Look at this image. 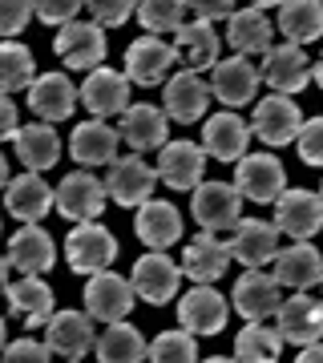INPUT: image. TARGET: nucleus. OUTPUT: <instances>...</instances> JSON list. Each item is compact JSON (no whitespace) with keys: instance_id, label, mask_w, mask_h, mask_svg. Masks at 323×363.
Listing matches in <instances>:
<instances>
[{"instance_id":"29","label":"nucleus","mask_w":323,"mask_h":363,"mask_svg":"<svg viewBox=\"0 0 323 363\" xmlns=\"http://www.w3.org/2000/svg\"><path fill=\"white\" fill-rule=\"evenodd\" d=\"M81 105V93L65 81V73H40L33 85H28V109L40 117V121H65Z\"/></svg>"},{"instance_id":"5","label":"nucleus","mask_w":323,"mask_h":363,"mask_svg":"<svg viewBox=\"0 0 323 363\" xmlns=\"http://www.w3.org/2000/svg\"><path fill=\"white\" fill-rule=\"evenodd\" d=\"M243 202L246 198L239 194V186L234 182H198L194 186V222L202 226V230H226L234 222L243 218Z\"/></svg>"},{"instance_id":"30","label":"nucleus","mask_w":323,"mask_h":363,"mask_svg":"<svg viewBox=\"0 0 323 363\" xmlns=\"http://www.w3.org/2000/svg\"><path fill=\"white\" fill-rule=\"evenodd\" d=\"M174 49L182 52V61H186V69H194V73H202V69H214L222 61V40L219 33H214V25L210 21H186V25L174 33Z\"/></svg>"},{"instance_id":"36","label":"nucleus","mask_w":323,"mask_h":363,"mask_svg":"<svg viewBox=\"0 0 323 363\" xmlns=\"http://www.w3.org/2000/svg\"><path fill=\"white\" fill-rule=\"evenodd\" d=\"M283 351V335L279 327H267L263 319H246V327L239 331L234 339V355L231 359H243V363H275Z\"/></svg>"},{"instance_id":"42","label":"nucleus","mask_w":323,"mask_h":363,"mask_svg":"<svg viewBox=\"0 0 323 363\" xmlns=\"http://www.w3.org/2000/svg\"><path fill=\"white\" fill-rule=\"evenodd\" d=\"M295 150H299V157H303L307 166L323 169V117L303 121V130H299V138H295Z\"/></svg>"},{"instance_id":"18","label":"nucleus","mask_w":323,"mask_h":363,"mask_svg":"<svg viewBox=\"0 0 323 363\" xmlns=\"http://www.w3.org/2000/svg\"><path fill=\"white\" fill-rule=\"evenodd\" d=\"M117 145H121V130L102 121V117H89L81 121L73 138H69V157L77 162L81 169H93V166H109L117 157Z\"/></svg>"},{"instance_id":"54","label":"nucleus","mask_w":323,"mask_h":363,"mask_svg":"<svg viewBox=\"0 0 323 363\" xmlns=\"http://www.w3.org/2000/svg\"><path fill=\"white\" fill-rule=\"evenodd\" d=\"M319 286H323V279H319Z\"/></svg>"},{"instance_id":"35","label":"nucleus","mask_w":323,"mask_h":363,"mask_svg":"<svg viewBox=\"0 0 323 363\" xmlns=\"http://www.w3.org/2000/svg\"><path fill=\"white\" fill-rule=\"evenodd\" d=\"M279 33L291 45H311L323 37V0H283L279 4Z\"/></svg>"},{"instance_id":"52","label":"nucleus","mask_w":323,"mask_h":363,"mask_svg":"<svg viewBox=\"0 0 323 363\" xmlns=\"http://www.w3.org/2000/svg\"><path fill=\"white\" fill-rule=\"evenodd\" d=\"M271 4H283V0H251V9H271Z\"/></svg>"},{"instance_id":"19","label":"nucleus","mask_w":323,"mask_h":363,"mask_svg":"<svg viewBox=\"0 0 323 363\" xmlns=\"http://www.w3.org/2000/svg\"><path fill=\"white\" fill-rule=\"evenodd\" d=\"M81 105L89 109L93 117H121L129 109V77L126 73H114V69H89V77L81 85Z\"/></svg>"},{"instance_id":"40","label":"nucleus","mask_w":323,"mask_h":363,"mask_svg":"<svg viewBox=\"0 0 323 363\" xmlns=\"http://www.w3.org/2000/svg\"><path fill=\"white\" fill-rule=\"evenodd\" d=\"M194 355H198V347H194V335L186 327L162 331V335L150 343V351H146V359H158V363H190Z\"/></svg>"},{"instance_id":"25","label":"nucleus","mask_w":323,"mask_h":363,"mask_svg":"<svg viewBox=\"0 0 323 363\" xmlns=\"http://www.w3.org/2000/svg\"><path fill=\"white\" fill-rule=\"evenodd\" d=\"M4 298H9V315H16L28 331L49 323V315H53V286L45 283L40 274H21L16 283L4 286Z\"/></svg>"},{"instance_id":"27","label":"nucleus","mask_w":323,"mask_h":363,"mask_svg":"<svg viewBox=\"0 0 323 363\" xmlns=\"http://www.w3.org/2000/svg\"><path fill=\"white\" fill-rule=\"evenodd\" d=\"M9 262H13V271H21V274H45V271H53V262H57V247H53L49 230H40L37 222H25V226L9 238Z\"/></svg>"},{"instance_id":"34","label":"nucleus","mask_w":323,"mask_h":363,"mask_svg":"<svg viewBox=\"0 0 323 363\" xmlns=\"http://www.w3.org/2000/svg\"><path fill=\"white\" fill-rule=\"evenodd\" d=\"M133 226H138V238L150 250H166L182 238V214L170 202H158V198L138 206V222Z\"/></svg>"},{"instance_id":"24","label":"nucleus","mask_w":323,"mask_h":363,"mask_svg":"<svg viewBox=\"0 0 323 363\" xmlns=\"http://www.w3.org/2000/svg\"><path fill=\"white\" fill-rule=\"evenodd\" d=\"M117 130H121V142L133 150V154H146V150H162L170 138V117L158 109V105H129L121 121H117Z\"/></svg>"},{"instance_id":"39","label":"nucleus","mask_w":323,"mask_h":363,"mask_svg":"<svg viewBox=\"0 0 323 363\" xmlns=\"http://www.w3.org/2000/svg\"><path fill=\"white\" fill-rule=\"evenodd\" d=\"M133 16L146 33H178L186 25V0H138Z\"/></svg>"},{"instance_id":"33","label":"nucleus","mask_w":323,"mask_h":363,"mask_svg":"<svg viewBox=\"0 0 323 363\" xmlns=\"http://www.w3.org/2000/svg\"><path fill=\"white\" fill-rule=\"evenodd\" d=\"M251 142V125L239 113H214L202 130V150L219 162H239Z\"/></svg>"},{"instance_id":"4","label":"nucleus","mask_w":323,"mask_h":363,"mask_svg":"<svg viewBox=\"0 0 323 363\" xmlns=\"http://www.w3.org/2000/svg\"><path fill=\"white\" fill-rule=\"evenodd\" d=\"M53 52L65 61V69H97L105 61V52H109V45H105V28L97 25V21H69V25H61V33L53 37Z\"/></svg>"},{"instance_id":"45","label":"nucleus","mask_w":323,"mask_h":363,"mask_svg":"<svg viewBox=\"0 0 323 363\" xmlns=\"http://www.w3.org/2000/svg\"><path fill=\"white\" fill-rule=\"evenodd\" d=\"M0 359H9V363H45L53 359V347L49 343H37V339H16V343H4V355Z\"/></svg>"},{"instance_id":"53","label":"nucleus","mask_w":323,"mask_h":363,"mask_svg":"<svg viewBox=\"0 0 323 363\" xmlns=\"http://www.w3.org/2000/svg\"><path fill=\"white\" fill-rule=\"evenodd\" d=\"M4 327H9V323H4V319H0V351H4Z\"/></svg>"},{"instance_id":"16","label":"nucleus","mask_w":323,"mask_h":363,"mask_svg":"<svg viewBox=\"0 0 323 363\" xmlns=\"http://www.w3.org/2000/svg\"><path fill=\"white\" fill-rule=\"evenodd\" d=\"M275 226L287 238H311L323 230V198L311 190H283L275 198Z\"/></svg>"},{"instance_id":"20","label":"nucleus","mask_w":323,"mask_h":363,"mask_svg":"<svg viewBox=\"0 0 323 363\" xmlns=\"http://www.w3.org/2000/svg\"><path fill=\"white\" fill-rule=\"evenodd\" d=\"M45 343L53 347V355H65V359L89 355V347L97 343L93 315L89 311H53L49 323H45Z\"/></svg>"},{"instance_id":"2","label":"nucleus","mask_w":323,"mask_h":363,"mask_svg":"<svg viewBox=\"0 0 323 363\" xmlns=\"http://www.w3.org/2000/svg\"><path fill=\"white\" fill-rule=\"evenodd\" d=\"M178 61H182V52L174 45H166L154 33H146V37H138L126 49V77L133 85H142V89H154V85L170 81V73H174Z\"/></svg>"},{"instance_id":"6","label":"nucleus","mask_w":323,"mask_h":363,"mask_svg":"<svg viewBox=\"0 0 323 363\" xmlns=\"http://www.w3.org/2000/svg\"><path fill=\"white\" fill-rule=\"evenodd\" d=\"M65 259H69V267L77 274L105 271V267L117 259V238L105 230V226H97V218L77 222V226L69 230V238H65Z\"/></svg>"},{"instance_id":"22","label":"nucleus","mask_w":323,"mask_h":363,"mask_svg":"<svg viewBox=\"0 0 323 363\" xmlns=\"http://www.w3.org/2000/svg\"><path fill=\"white\" fill-rule=\"evenodd\" d=\"M210 85L194 69H182V73H170L166 81V93H162V101H166V117H174V121H182V125H194L198 117L207 113L210 105Z\"/></svg>"},{"instance_id":"11","label":"nucleus","mask_w":323,"mask_h":363,"mask_svg":"<svg viewBox=\"0 0 323 363\" xmlns=\"http://www.w3.org/2000/svg\"><path fill=\"white\" fill-rule=\"evenodd\" d=\"M133 291L150 303V307H166L170 298L178 295L182 283V267L174 259H166V250H150L146 259L133 262V274H129Z\"/></svg>"},{"instance_id":"50","label":"nucleus","mask_w":323,"mask_h":363,"mask_svg":"<svg viewBox=\"0 0 323 363\" xmlns=\"http://www.w3.org/2000/svg\"><path fill=\"white\" fill-rule=\"evenodd\" d=\"M311 81L323 89V57H319V61H311Z\"/></svg>"},{"instance_id":"17","label":"nucleus","mask_w":323,"mask_h":363,"mask_svg":"<svg viewBox=\"0 0 323 363\" xmlns=\"http://www.w3.org/2000/svg\"><path fill=\"white\" fill-rule=\"evenodd\" d=\"M4 210L16 222H40L49 210H57V190L40 178L37 169H25L21 178L4 186Z\"/></svg>"},{"instance_id":"12","label":"nucleus","mask_w":323,"mask_h":363,"mask_svg":"<svg viewBox=\"0 0 323 363\" xmlns=\"http://www.w3.org/2000/svg\"><path fill=\"white\" fill-rule=\"evenodd\" d=\"M303 130V113L299 105L287 97V93H275V97H263L255 105V117H251V133H258V142L267 145H291Z\"/></svg>"},{"instance_id":"1","label":"nucleus","mask_w":323,"mask_h":363,"mask_svg":"<svg viewBox=\"0 0 323 363\" xmlns=\"http://www.w3.org/2000/svg\"><path fill=\"white\" fill-rule=\"evenodd\" d=\"M154 186H158V169L150 166L142 154H126V157H114V162H109L105 194H109V202H117V206L138 210L142 202H150Z\"/></svg>"},{"instance_id":"7","label":"nucleus","mask_w":323,"mask_h":363,"mask_svg":"<svg viewBox=\"0 0 323 363\" xmlns=\"http://www.w3.org/2000/svg\"><path fill=\"white\" fill-rule=\"evenodd\" d=\"M105 202V182H97L89 169H73V174H65L61 186H57V214L69 222H93L102 218Z\"/></svg>"},{"instance_id":"44","label":"nucleus","mask_w":323,"mask_h":363,"mask_svg":"<svg viewBox=\"0 0 323 363\" xmlns=\"http://www.w3.org/2000/svg\"><path fill=\"white\" fill-rule=\"evenodd\" d=\"M28 21H33V0H0V37L25 33Z\"/></svg>"},{"instance_id":"43","label":"nucleus","mask_w":323,"mask_h":363,"mask_svg":"<svg viewBox=\"0 0 323 363\" xmlns=\"http://www.w3.org/2000/svg\"><path fill=\"white\" fill-rule=\"evenodd\" d=\"M85 9V0H33V16L40 25H69Z\"/></svg>"},{"instance_id":"14","label":"nucleus","mask_w":323,"mask_h":363,"mask_svg":"<svg viewBox=\"0 0 323 363\" xmlns=\"http://www.w3.org/2000/svg\"><path fill=\"white\" fill-rule=\"evenodd\" d=\"M226 298L214 291L210 283H194V291L178 298V323L190 331V335H219L222 327H226Z\"/></svg>"},{"instance_id":"47","label":"nucleus","mask_w":323,"mask_h":363,"mask_svg":"<svg viewBox=\"0 0 323 363\" xmlns=\"http://www.w3.org/2000/svg\"><path fill=\"white\" fill-rule=\"evenodd\" d=\"M16 130H21V121H16V105H13L9 93H0V142L16 138Z\"/></svg>"},{"instance_id":"9","label":"nucleus","mask_w":323,"mask_h":363,"mask_svg":"<svg viewBox=\"0 0 323 363\" xmlns=\"http://www.w3.org/2000/svg\"><path fill=\"white\" fill-rule=\"evenodd\" d=\"M258 77L267 81L275 93H287V97L303 93L311 85V61H307V52H303V45H291V40L271 45V49L263 52Z\"/></svg>"},{"instance_id":"38","label":"nucleus","mask_w":323,"mask_h":363,"mask_svg":"<svg viewBox=\"0 0 323 363\" xmlns=\"http://www.w3.org/2000/svg\"><path fill=\"white\" fill-rule=\"evenodd\" d=\"M97 347V359L102 363H138V359H146V339H142V331L138 327H129V323H109L105 327V335L93 343Z\"/></svg>"},{"instance_id":"28","label":"nucleus","mask_w":323,"mask_h":363,"mask_svg":"<svg viewBox=\"0 0 323 363\" xmlns=\"http://www.w3.org/2000/svg\"><path fill=\"white\" fill-rule=\"evenodd\" d=\"M210 93H214L222 105H231V109H239V105H246V101H255V93H258V69L246 61L243 52H239V57H226V61H219V65H214Z\"/></svg>"},{"instance_id":"15","label":"nucleus","mask_w":323,"mask_h":363,"mask_svg":"<svg viewBox=\"0 0 323 363\" xmlns=\"http://www.w3.org/2000/svg\"><path fill=\"white\" fill-rule=\"evenodd\" d=\"M231 262H234L231 242H219L214 230L194 234L190 242H186V250H182V274L190 283H219Z\"/></svg>"},{"instance_id":"32","label":"nucleus","mask_w":323,"mask_h":363,"mask_svg":"<svg viewBox=\"0 0 323 363\" xmlns=\"http://www.w3.org/2000/svg\"><path fill=\"white\" fill-rule=\"evenodd\" d=\"M16 145V162H25V169H45L57 166V157H61V138L53 130V121H33V125H21L13 138Z\"/></svg>"},{"instance_id":"26","label":"nucleus","mask_w":323,"mask_h":363,"mask_svg":"<svg viewBox=\"0 0 323 363\" xmlns=\"http://www.w3.org/2000/svg\"><path fill=\"white\" fill-rule=\"evenodd\" d=\"M275 279L291 291H307L319 286L323 279V255L311 247L307 238H291V247H279L275 255Z\"/></svg>"},{"instance_id":"10","label":"nucleus","mask_w":323,"mask_h":363,"mask_svg":"<svg viewBox=\"0 0 323 363\" xmlns=\"http://www.w3.org/2000/svg\"><path fill=\"white\" fill-rule=\"evenodd\" d=\"M275 323H279L283 343H291V347H307V343L323 339V298H311L307 291H295L291 298L279 303Z\"/></svg>"},{"instance_id":"23","label":"nucleus","mask_w":323,"mask_h":363,"mask_svg":"<svg viewBox=\"0 0 323 363\" xmlns=\"http://www.w3.org/2000/svg\"><path fill=\"white\" fill-rule=\"evenodd\" d=\"M207 150L194 142H166L162 157H158V178L166 182L170 190H194L202 174H207Z\"/></svg>"},{"instance_id":"3","label":"nucleus","mask_w":323,"mask_h":363,"mask_svg":"<svg viewBox=\"0 0 323 363\" xmlns=\"http://www.w3.org/2000/svg\"><path fill=\"white\" fill-rule=\"evenodd\" d=\"M234 186L246 202L267 206L287 190V169L275 154H243L234 162Z\"/></svg>"},{"instance_id":"31","label":"nucleus","mask_w":323,"mask_h":363,"mask_svg":"<svg viewBox=\"0 0 323 363\" xmlns=\"http://www.w3.org/2000/svg\"><path fill=\"white\" fill-rule=\"evenodd\" d=\"M226 40L243 57H263L275 45V25L263 16V9H234L226 16Z\"/></svg>"},{"instance_id":"48","label":"nucleus","mask_w":323,"mask_h":363,"mask_svg":"<svg viewBox=\"0 0 323 363\" xmlns=\"http://www.w3.org/2000/svg\"><path fill=\"white\" fill-rule=\"evenodd\" d=\"M295 359L299 363H323V339H315V343H307V347H299Z\"/></svg>"},{"instance_id":"41","label":"nucleus","mask_w":323,"mask_h":363,"mask_svg":"<svg viewBox=\"0 0 323 363\" xmlns=\"http://www.w3.org/2000/svg\"><path fill=\"white\" fill-rule=\"evenodd\" d=\"M85 9H89V16L102 28H117V25H126L129 16H133L138 0H85Z\"/></svg>"},{"instance_id":"21","label":"nucleus","mask_w":323,"mask_h":363,"mask_svg":"<svg viewBox=\"0 0 323 363\" xmlns=\"http://www.w3.org/2000/svg\"><path fill=\"white\" fill-rule=\"evenodd\" d=\"M231 255L243 267H267L279 255V226L263 218H239L231 234Z\"/></svg>"},{"instance_id":"49","label":"nucleus","mask_w":323,"mask_h":363,"mask_svg":"<svg viewBox=\"0 0 323 363\" xmlns=\"http://www.w3.org/2000/svg\"><path fill=\"white\" fill-rule=\"evenodd\" d=\"M9 271H13V262H9V255H4V259H0V291L9 286Z\"/></svg>"},{"instance_id":"8","label":"nucleus","mask_w":323,"mask_h":363,"mask_svg":"<svg viewBox=\"0 0 323 363\" xmlns=\"http://www.w3.org/2000/svg\"><path fill=\"white\" fill-rule=\"evenodd\" d=\"M133 295H138L133 283L105 267V271H93L89 283H85V311L102 323H117L133 311Z\"/></svg>"},{"instance_id":"51","label":"nucleus","mask_w":323,"mask_h":363,"mask_svg":"<svg viewBox=\"0 0 323 363\" xmlns=\"http://www.w3.org/2000/svg\"><path fill=\"white\" fill-rule=\"evenodd\" d=\"M9 182H13V178H9V157L0 154V186H9Z\"/></svg>"},{"instance_id":"13","label":"nucleus","mask_w":323,"mask_h":363,"mask_svg":"<svg viewBox=\"0 0 323 363\" xmlns=\"http://www.w3.org/2000/svg\"><path fill=\"white\" fill-rule=\"evenodd\" d=\"M283 303V283L267 274L263 267H246V274L234 283V295H231V307L243 319H271Z\"/></svg>"},{"instance_id":"55","label":"nucleus","mask_w":323,"mask_h":363,"mask_svg":"<svg viewBox=\"0 0 323 363\" xmlns=\"http://www.w3.org/2000/svg\"><path fill=\"white\" fill-rule=\"evenodd\" d=\"M319 198H323V190H319Z\"/></svg>"},{"instance_id":"37","label":"nucleus","mask_w":323,"mask_h":363,"mask_svg":"<svg viewBox=\"0 0 323 363\" xmlns=\"http://www.w3.org/2000/svg\"><path fill=\"white\" fill-rule=\"evenodd\" d=\"M37 81V61L33 49H25L21 40H0V93H28V85Z\"/></svg>"},{"instance_id":"46","label":"nucleus","mask_w":323,"mask_h":363,"mask_svg":"<svg viewBox=\"0 0 323 363\" xmlns=\"http://www.w3.org/2000/svg\"><path fill=\"white\" fill-rule=\"evenodd\" d=\"M186 9H194V16L198 21H226V16L234 13V0H186Z\"/></svg>"}]
</instances>
